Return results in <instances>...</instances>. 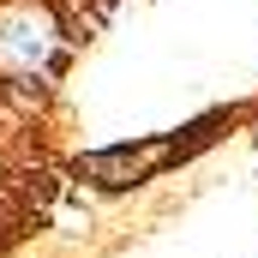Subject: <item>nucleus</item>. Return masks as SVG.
<instances>
[{
  "instance_id": "obj_1",
  "label": "nucleus",
  "mask_w": 258,
  "mask_h": 258,
  "mask_svg": "<svg viewBox=\"0 0 258 258\" xmlns=\"http://www.w3.org/2000/svg\"><path fill=\"white\" fill-rule=\"evenodd\" d=\"M210 132H222V114H216V120H204V126H180V132H168V138H150V144L90 150V156H78V174H84V180H96L102 192H126V186H138L144 174H156V168L180 162L186 150H198Z\"/></svg>"
},
{
  "instance_id": "obj_2",
  "label": "nucleus",
  "mask_w": 258,
  "mask_h": 258,
  "mask_svg": "<svg viewBox=\"0 0 258 258\" xmlns=\"http://www.w3.org/2000/svg\"><path fill=\"white\" fill-rule=\"evenodd\" d=\"M66 30L48 0H0V78H36L60 60Z\"/></svg>"
}]
</instances>
